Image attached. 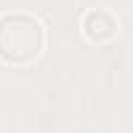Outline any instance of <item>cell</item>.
Segmentation results:
<instances>
[{
  "mask_svg": "<svg viewBox=\"0 0 133 133\" xmlns=\"http://www.w3.org/2000/svg\"><path fill=\"white\" fill-rule=\"evenodd\" d=\"M44 29L29 13L0 16V60L8 65H29L42 55Z\"/></svg>",
  "mask_w": 133,
  "mask_h": 133,
  "instance_id": "6da1fadb",
  "label": "cell"
},
{
  "mask_svg": "<svg viewBox=\"0 0 133 133\" xmlns=\"http://www.w3.org/2000/svg\"><path fill=\"white\" fill-rule=\"evenodd\" d=\"M84 37L89 42H110L117 31H120V24L112 13L107 11H89L84 16Z\"/></svg>",
  "mask_w": 133,
  "mask_h": 133,
  "instance_id": "7a4b0ae2",
  "label": "cell"
}]
</instances>
